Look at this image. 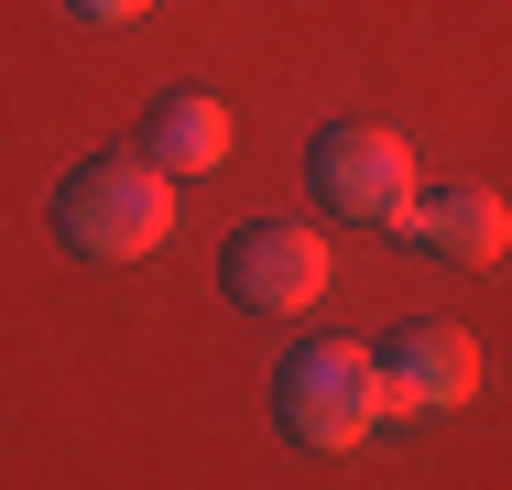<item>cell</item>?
<instances>
[{"label":"cell","instance_id":"1","mask_svg":"<svg viewBox=\"0 0 512 490\" xmlns=\"http://www.w3.org/2000/svg\"><path fill=\"white\" fill-rule=\"evenodd\" d=\"M55 229H66L77 262H142L175 229V175H153L142 153H99L55 186Z\"/></svg>","mask_w":512,"mask_h":490},{"label":"cell","instance_id":"2","mask_svg":"<svg viewBox=\"0 0 512 490\" xmlns=\"http://www.w3.org/2000/svg\"><path fill=\"white\" fill-rule=\"evenodd\" d=\"M273 414L284 436L316 447V458H349L360 436H382V382H371V349L360 338H316L273 371Z\"/></svg>","mask_w":512,"mask_h":490},{"label":"cell","instance_id":"3","mask_svg":"<svg viewBox=\"0 0 512 490\" xmlns=\"http://www.w3.org/2000/svg\"><path fill=\"white\" fill-rule=\"evenodd\" d=\"M306 186L349 229H393V207L414 196V153H404V131H382V120H327L316 153H306Z\"/></svg>","mask_w":512,"mask_h":490},{"label":"cell","instance_id":"4","mask_svg":"<svg viewBox=\"0 0 512 490\" xmlns=\"http://www.w3.org/2000/svg\"><path fill=\"white\" fill-rule=\"evenodd\" d=\"M371 382H382V414H458V403L480 392V338L414 316V327H393V338L371 349Z\"/></svg>","mask_w":512,"mask_h":490},{"label":"cell","instance_id":"5","mask_svg":"<svg viewBox=\"0 0 512 490\" xmlns=\"http://www.w3.org/2000/svg\"><path fill=\"white\" fill-rule=\"evenodd\" d=\"M218 273H229V294L251 316H306L316 294H327V240H316L306 218H251Z\"/></svg>","mask_w":512,"mask_h":490},{"label":"cell","instance_id":"6","mask_svg":"<svg viewBox=\"0 0 512 490\" xmlns=\"http://www.w3.org/2000/svg\"><path fill=\"white\" fill-rule=\"evenodd\" d=\"M393 229L404 240H425L436 262H469V273H502V251H512V207L491 186H414L404 207H393Z\"/></svg>","mask_w":512,"mask_h":490},{"label":"cell","instance_id":"7","mask_svg":"<svg viewBox=\"0 0 512 490\" xmlns=\"http://www.w3.org/2000/svg\"><path fill=\"white\" fill-rule=\"evenodd\" d=\"M229 142H240V131H229V109L207 88H164L142 109V164H153V175H218Z\"/></svg>","mask_w":512,"mask_h":490},{"label":"cell","instance_id":"8","mask_svg":"<svg viewBox=\"0 0 512 490\" xmlns=\"http://www.w3.org/2000/svg\"><path fill=\"white\" fill-rule=\"evenodd\" d=\"M66 11H77V22H142L153 0H66Z\"/></svg>","mask_w":512,"mask_h":490}]
</instances>
